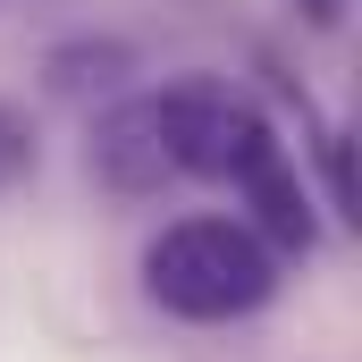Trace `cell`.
<instances>
[{
	"label": "cell",
	"mask_w": 362,
	"mask_h": 362,
	"mask_svg": "<svg viewBox=\"0 0 362 362\" xmlns=\"http://www.w3.org/2000/svg\"><path fill=\"white\" fill-rule=\"evenodd\" d=\"M278 278H286V262H278L236 211H185V219H169L144 245V295L169 320H194V329L253 320L278 295Z\"/></svg>",
	"instance_id": "cell-1"
},
{
	"label": "cell",
	"mask_w": 362,
	"mask_h": 362,
	"mask_svg": "<svg viewBox=\"0 0 362 362\" xmlns=\"http://www.w3.org/2000/svg\"><path fill=\"white\" fill-rule=\"evenodd\" d=\"M85 160L110 194H169V185H185V169H177V85L110 101L93 118Z\"/></svg>",
	"instance_id": "cell-2"
},
{
	"label": "cell",
	"mask_w": 362,
	"mask_h": 362,
	"mask_svg": "<svg viewBox=\"0 0 362 362\" xmlns=\"http://www.w3.org/2000/svg\"><path fill=\"white\" fill-rule=\"evenodd\" d=\"M34 152H42V144H34L25 110H8V101H0V185H17V177H25V169H34Z\"/></svg>",
	"instance_id": "cell-3"
}]
</instances>
